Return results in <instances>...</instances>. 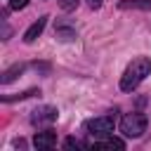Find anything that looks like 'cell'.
I'll return each instance as SVG.
<instances>
[{
    "label": "cell",
    "mask_w": 151,
    "mask_h": 151,
    "mask_svg": "<svg viewBox=\"0 0 151 151\" xmlns=\"http://www.w3.org/2000/svg\"><path fill=\"white\" fill-rule=\"evenodd\" d=\"M149 73H151V59H149V57H137V59H132L130 66L125 68L123 78H120V90H123V92H132Z\"/></svg>",
    "instance_id": "1"
},
{
    "label": "cell",
    "mask_w": 151,
    "mask_h": 151,
    "mask_svg": "<svg viewBox=\"0 0 151 151\" xmlns=\"http://www.w3.org/2000/svg\"><path fill=\"white\" fill-rule=\"evenodd\" d=\"M78 146H80V142H76L73 137H71V139H66V149H78Z\"/></svg>",
    "instance_id": "13"
},
{
    "label": "cell",
    "mask_w": 151,
    "mask_h": 151,
    "mask_svg": "<svg viewBox=\"0 0 151 151\" xmlns=\"http://www.w3.org/2000/svg\"><path fill=\"white\" fill-rule=\"evenodd\" d=\"M59 7L61 9H76L78 7V0H59Z\"/></svg>",
    "instance_id": "11"
},
{
    "label": "cell",
    "mask_w": 151,
    "mask_h": 151,
    "mask_svg": "<svg viewBox=\"0 0 151 151\" xmlns=\"http://www.w3.org/2000/svg\"><path fill=\"white\" fill-rule=\"evenodd\" d=\"M87 5H90L92 9H97V7H101V0H87Z\"/></svg>",
    "instance_id": "14"
},
{
    "label": "cell",
    "mask_w": 151,
    "mask_h": 151,
    "mask_svg": "<svg viewBox=\"0 0 151 151\" xmlns=\"http://www.w3.org/2000/svg\"><path fill=\"white\" fill-rule=\"evenodd\" d=\"M21 71H24V66H21V64L12 66L9 71H5V73H2V83H5V85H7V83H12V80H14V78H17V76H19Z\"/></svg>",
    "instance_id": "9"
},
{
    "label": "cell",
    "mask_w": 151,
    "mask_h": 151,
    "mask_svg": "<svg viewBox=\"0 0 151 151\" xmlns=\"http://www.w3.org/2000/svg\"><path fill=\"white\" fill-rule=\"evenodd\" d=\"M118 7L120 9H144V12H151V0H120Z\"/></svg>",
    "instance_id": "7"
},
{
    "label": "cell",
    "mask_w": 151,
    "mask_h": 151,
    "mask_svg": "<svg viewBox=\"0 0 151 151\" xmlns=\"http://www.w3.org/2000/svg\"><path fill=\"white\" fill-rule=\"evenodd\" d=\"M120 130L125 137H142L146 132V116L144 113H127L120 120Z\"/></svg>",
    "instance_id": "2"
},
{
    "label": "cell",
    "mask_w": 151,
    "mask_h": 151,
    "mask_svg": "<svg viewBox=\"0 0 151 151\" xmlns=\"http://www.w3.org/2000/svg\"><path fill=\"white\" fill-rule=\"evenodd\" d=\"M45 24H47V17H40L35 24H31L28 26V31L24 33V42H33L40 33H42V28H45Z\"/></svg>",
    "instance_id": "6"
},
{
    "label": "cell",
    "mask_w": 151,
    "mask_h": 151,
    "mask_svg": "<svg viewBox=\"0 0 151 151\" xmlns=\"http://www.w3.org/2000/svg\"><path fill=\"white\" fill-rule=\"evenodd\" d=\"M113 127H116V116H99L85 123V130L92 137H106L113 132Z\"/></svg>",
    "instance_id": "3"
},
{
    "label": "cell",
    "mask_w": 151,
    "mask_h": 151,
    "mask_svg": "<svg viewBox=\"0 0 151 151\" xmlns=\"http://www.w3.org/2000/svg\"><path fill=\"white\" fill-rule=\"evenodd\" d=\"M92 149H99V151H113V149H118V151H123L125 149V142L123 139H106V142H101V144H94Z\"/></svg>",
    "instance_id": "8"
},
{
    "label": "cell",
    "mask_w": 151,
    "mask_h": 151,
    "mask_svg": "<svg viewBox=\"0 0 151 151\" xmlns=\"http://www.w3.org/2000/svg\"><path fill=\"white\" fill-rule=\"evenodd\" d=\"M33 144H35L38 149H52V146L57 144V132H52V130L35 132V137H33Z\"/></svg>",
    "instance_id": "5"
},
{
    "label": "cell",
    "mask_w": 151,
    "mask_h": 151,
    "mask_svg": "<svg viewBox=\"0 0 151 151\" xmlns=\"http://www.w3.org/2000/svg\"><path fill=\"white\" fill-rule=\"evenodd\" d=\"M54 120H57V109L54 106H40L31 116L33 125H47V123H54Z\"/></svg>",
    "instance_id": "4"
},
{
    "label": "cell",
    "mask_w": 151,
    "mask_h": 151,
    "mask_svg": "<svg viewBox=\"0 0 151 151\" xmlns=\"http://www.w3.org/2000/svg\"><path fill=\"white\" fill-rule=\"evenodd\" d=\"M57 38H61V40H73V38H76V31H71V28H57Z\"/></svg>",
    "instance_id": "10"
},
{
    "label": "cell",
    "mask_w": 151,
    "mask_h": 151,
    "mask_svg": "<svg viewBox=\"0 0 151 151\" xmlns=\"http://www.w3.org/2000/svg\"><path fill=\"white\" fill-rule=\"evenodd\" d=\"M28 5V0H9V7L12 9H24Z\"/></svg>",
    "instance_id": "12"
}]
</instances>
